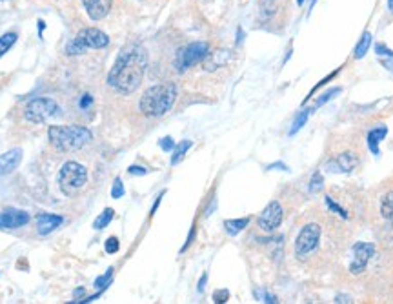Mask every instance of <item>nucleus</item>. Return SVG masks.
Instances as JSON below:
<instances>
[{
  "label": "nucleus",
  "mask_w": 393,
  "mask_h": 304,
  "mask_svg": "<svg viewBox=\"0 0 393 304\" xmlns=\"http://www.w3.org/2000/svg\"><path fill=\"white\" fill-rule=\"evenodd\" d=\"M113 217H115V212H113L111 208H106L104 212H102L101 215L95 219V222H93V228H95V230H104L106 226H108L109 222L113 220Z\"/></svg>",
  "instance_id": "6ab92c4d"
},
{
  "label": "nucleus",
  "mask_w": 393,
  "mask_h": 304,
  "mask_svg": "<svg viewBox=\"0 0 393 304\" xmlns=\"http://www.w3.org/2000/svg\"><path fill=\"white\" fill-rule=\"evenodd\" d=\"M162 195H164V193H161V195H159V199L155 200V204H153V208H151V215H153V213L156 212V208H159V204H161V199H162Z\"/></svg>",
  "instance_id": "e433bc0d"
},
{
  "label": "nucleus",
  "mask_w": 393,
  "mask_h": 304,
  "mask_svg": "<svg viewBox=\"0 0 393 304\" xmlns=\"http://www.w3.org/2000/svg\"><path fill=\"white\" fill-rule=\"evenodd\" d=\"M388 6H389V9H391V13H393V0H389Z\"/></svg>",
  "instance_id": "58836bf2"
},
{
  "label": "nucleus",
  "mask_w": 393,
  "mask_h": 304,
  "mask_svg": "<svg viewBox=\"0 0 393 304\" xmlns=\"http://www.w3.org/2000/svg\"><path fill=\"white\" fill-rule=\"evenodd\" d=\"M64 222L61 215H53V213H41L36 217V233L38 235H49L51 232H55L58 226Z\"/></svg>",
  "instance_id": "4468645a"
},
{
  "label": "nucleus",
  "mask_w": 393,
  "mask_h": 304,
  "mask_svg": "<svg viewBox=\"0 0 393 304\" xmlns=\"http://www.w3.org/2000/svg\"><path fill=\"white\" fill-rule=\"evenodd\" d=\"M84 9L91 20H102L109 13L113 0H82Z\"/></svg>",
  "instance_id": "ddd939ff"
},
{
  "label": "nucleus",
  "mask_w": 393,
  "mask_h": 304,
  "mask_svg": "<svg viewBox=\"0 0 393 304\" xmlns=\"http://www.w3.org/2000/svg\"><path fill=\"white\" fill-rule=\"evenodd\" d=\"M128 172L131 173V175H146V173H148V169L142 168V166H129Z\"/></svg>",
  "instance_id": "f704fd0d"
},
{
  "label": "nucleus",
  "mask_w": 393,
  "mask_h": 304,
  "mask_svg": "<svg viewBox=\"0 0 393 304\" xmlns=\"http://www.w3.org/2000/svg\"><path fill=\"white\" fill-rule=\"evenodd\" d=\"M106 252H108L109 255L119 252V239H116V237H109V239L106 240Z\"/></svg>",
  "instance_id": "c756f323"
},
{
  "label": "nucleus",
  "mask_w": 393,
  "mask_h": 304,
  "mask_svg": "<svg viewBox=\"0 0 393 304\" xmlns=\"http://www.w3.org/2000/svg\"><path fill=\"white\" fill-rule=\"evenodd\" d=\"M86 180H88V169L75 160L66 162L58 173V186L66 195H69L75 189H81L86 184Z\"/></svg>",
  "instance_id": "39448f33"
},
{
  "label": "nucleus",
  "mask_w": 393,
  "mask_h": 304,
  "mask_svg": "<svg viewBox=\"0 0 393 304\" xmlns=\"http://www.w3.org/2000/svg\"><path fill=\"white\" fill-rule=\"evenodd\" d=\"M373 253H375V246L373 244H369V242H357V244L353 246V255H355V259H353L351 266H349V272L355 273V275L364 272L369 259L373 257Z\"/></svg>",
  "instance_id": "9d476101"
},
{
  "label": "nucleus",
  "mask_w": 393,
  "mask_h": 304,
  "mask_svg": "<svg viewBox=\"0 0 393 304\" xmlns=\"http://www.w3.org/2000/svg\"><path fill=\"white\" fill-rule=\"evenodd\" d=\"M229 59V53L228 51H215V53H208V56H206V69H217L221 68L222 64H226Z\"/></svg>",
  "instance_id": "f3484780"
},
{
  "label": "nucleus",
  "mask_w": 393,
  "mask_h": 304,
  "mask_svg": "<svg viewBox=\"0 0 393 304\" xmlns=\"http://www.w3.org/2000/svg\"><path fill=\"white\" fill-rule=\"evenodd\" d=\"M377 53L379 55H386V56H393V51L391 49H388V48H384L382 44H379L377 46Z\"/></svg>",
  "instance_id": "c9c22d12"
},
{
  "label": "nucleus",
  "mask_w": 393,
  "mask_h": 304,
  "mask_svg": "<svg viewBox=\"0 0 393 304\" xmlns=\"http://www.w3.org/2000/svg\"><path fill=\"white\" fill-rule=\"evenodd\" d=\"M91 104H93V97L89 95V93H86V95H82L81 102H78V106H81V109H88V108H91Z\"/></svg>",
  "instance_id": "2f4dec72"
},
{
  "label": "nucleus",
  "mask_w": 393,
  "mask_h": 304,
  "mask_svg": "<svg viewBox=\"0 0 393 304\" xmlns=\"http://www.w3.org/2000/svg\"><path fill=\"white\" fill-rule=\"evenodd\" d=\"M109 44V36L99 28H84L76 33L75 39L66 46L68 55H81L88 48L91 49H102Z\"/></svg>",
  "instance_id": "20e7f679"
},
{
  "label": "nucleus",
  "mask_w": 393,
  "mask_h": 304,
  "mask_svg": "<svg viewBox=\"0 0 393 304\" xmlns=\"http://www.w3.org/2000/svg\"><path fill=\"white\" fill-rule=\"evenodd\" d=\"M111 275H113V268H109L108 272L104 273V275L99 277V279L95 280V286H96V288H106V286L109 284V279H111Z\"/></svg>",
  "instance_id": "bb28decb"
},
{
  "label": "nucleus",
  "mask_w": 393,
  "mask_h": 304,
  "mask_svg": "<svg viewBox=\"0 0 393 304\" xmlns=\"http://www.w3.org/2000/svg\"><path fill=\"white\" fill-rule=\"evenodd\" d=\"M339 93H341V88H333V89H329L328 93H324V95H322L321 99L317 100V108H319V106H322V104H326L328 100H331L333 97L339 95Z\"/></svg>",
  "instance_id": "cd10ccee"
},
{
  "label": "nucleus",
  "mask_w": 393,
  "mask_h": 304,
  "mask_svg": "<svg viewBox=\"0 0 393 304\" xmlns=\"http://www.w3.org/2000/svg\"><path fill=\"white\" fill-rule=\"evenodd\" d=\"M21 162H22V149L21 148H15V149H11V151L2 153V155H0V177L15 172Z\"/></svg>",
  "instance_id": "2eb2a0df"
},
{
  "label": "nucleus",
  "mask_w": 393,
  "mask_h": 304,
  "mask_svg": "<svg viewBox=\"0 0 393 304\" xmlns=\"http://www.w3.org/2000/svg\"><path fill=\"white\" fill-rule=\"evenodd\" d=\"M161 148L164 149V151H171V149L175 148V142H173L171 137H164V139L161 140Z\"/></svg>",
  "instance_id": "72a5a7b5"
},
{
  "label": "nucleus",
  "mask_w": 393,
  "mask_h": 304,
  "mask_svg": "<svg viewBox=\"0 0 393 304\" xmlns=\"http://www.w3.org/2000/svg\"><path fill=\"white\" fill-rule=\"evenodd\" d=\"M369 46H371V35H369V33H364L361 42H359L357 48H355V59H362V56L368 53Z\"/></svg>",
  "instance_id": "4be33fe9"
},
{
  "label": "nucleus",
  "mask_w": 393,
  "mask_h": 304,
  "mask_svg": "<svg viewBox=\"0 0 393 304\" xmlns=\"http://www.w3.org/2000/svg\"><path fill=\"white\" fill-rule=\"evenodd\" d=\"M206 280H208V275H202L201 282H199V292H204V284H206Z\"/></svg>",
  "instance_id": "4c0bfd02"
},
{
  "label": "nucleus",
  "mask_w": 393,
  "mask_h": 304,
  "mask_svg": "<svg viewBox=\"0 0 393 304\" xmlns=\"http://www.w3.org/2000/svg\"><path fill=\"white\" fill-rule=\"evenodd\" d=\"M48 137L53 148L62 153L76 151L93 139L91 131L84 126H51Z\"/></svg>",
  "instance_id": "7ed1b4c3"
},
{
  "label": "nucleus",
  "mask_w": 393,
  "mask_h": 304,
  "mask_svg": "<svg viewBox=\"0 0 393 304\" xmlns=\"http://www.w3.org/2000/svg\"><path fill=\"white\" fill-rule=\"evenodd\" d=\"M319 239H321V226L319 224H306L301 230L297 240H295V253L299 259H304L308 253L319 246Z\"/></svg>",
  "instance_id": "6e6552de"
},
{
  "label": "nucleus",
  "mask_w": 393,
  "mask_h": 304,
  "mask_svg": "<svg viewBox=\"0 0 393 304\" xmlns=\"http://www.w3.org/2000/svg\"><path fill=\"white\" fill-rule=\"evenodd\" d=\"M255 297H257L259 300H262V302H277V297L264 292V290H257V292H255Z\"/></svg>",
  "instance_id": "c85d7f7f"
},
{
  "label": "nucleus",
  "mask_w": 393,
  "mask_h": 304,
  "mask_svg": "<svg viewBox=\"0 0 393 304\" xmlns=\"http://www.w3.org/2000/svg\"><path fill=\"white\" fill-rule=\"evenodd\" d=\"M326 202H328V206H329V208H331L333 212H337L339 215L342 217V219H348V213H346L344 210L341 208V206H337V204H335V202H333V200L329 199V197H326Z\"/></svg>",
  "instance_id": "7c9ffc66"
},
{
  "label": "nucleus",
  "mask_w": 393,
  "mask_h": 304,
  "mask_svg": "<svg viewBox=\"0 0 393 304\" xmlns=\"http://www.w3.org/2000/svg\"><path fill=\"white\" fill-rule=\"evenodd\" d=\"M386 133H388V128H386V126H379V128L371 129V131L368 133V146H369V149H371L373 155H379V142L384 139Z\"/></svg>",
  "instance_id": "dca6fc26"
},
{
  "label": "nucleus",
  "mask_w": 393,
  "mask_h": 304,
  "mask_svg": "<svg viewBox=\"0 0 393 304\" xmlns=\"http://www.w3.org/2000/svg\"><path fill=\"white\" fill-rule=\"evenodd\" d=\"M248 224H249V219H248V217H244V219L226 220L224 228H226V232H228L229 235H237V233H241Z\"/></svg>",
  "instance_id": "a211bd4d"
},
{
  "label": "nucleus",
  "mask_w": 393,
  "mask_h": 304,
  "mask_svg": "<svg viewBox=\"0 0 393 304\" xmlns=\"http://www.w3.org/2000/svg\"><path fill=\"white\" fill-rule=\"evenodd\" d=\"M191 148V140H182V142H179L175 148V151H173V157H171V166L179 164L182 159H184L186 151Z\"/></svg>",
  "instance_id": "aec40b11"
},
{
  "label": "nucleus",
  "mask_w": 393,
  "mask_h": 304,
  "mask_svg": "<svg viewBox=\"0 0 393 304\" xmlns=\"http://www.w3.org/2000/svg\"><path fill=\"white\" fill-rule=\"evenodd\" d=\"M208 56V44L206 42H193V44L181 48L175 56V69L179 73H184L188 68L199 64Z\"/></svg>",
  "instance_id": "0eeeda50"
},
{
  "label": "nucleus",
  "mask_w": 393,
  "mask_h": 304,
  "mask_svg": "<svg viewBox=\"0 0 393 304\" xmlns=\"http://www.w3.org/2000/svg\"><path fill=\"white\" fill-rule=\"evenodd\" d=\"M311 115V109H304V111L301 113V115L297 117V120L293 122V126H291V129H289V135H295V133L299 131V129L302 128V126L306 124V120H308V117Z\"/></svg>",
  "instance_id": "b1692460"
},
{
  "label": "nucleus",
  "mask_w": 393,
  "mask_h": 304,
  "mask_svg": "<svg viewBox=\"0 0 393 304\" xmlns=\"http://www.w3.org/2000/svg\"><path fill=\"white\" fill-rule=\"evenodd\" d=\"M148 68V53L141 44H129L119 53L108 75V84L119 93L136 91Z\"/></svg>",
  "instance_id": "f257e3e1"
},
{
  "label": "nucleus",
  "mask_w": 393,
  "mask_h": 304,
  "mask_svg": "<svg viewBox=\"0 0 393 304\" xmlns=\"http://www.w3.org/2000/svg\"><path fill=\"white\" fill-rule=\"evenodd\" d=\"M281 222H282V206L279 204L277 200L269 202V204L262 210V213L259 215V219H257L259 228H261L262 232H266V233L277 230L279 226H281Z\"/></svg>",
  "instance_id": "1a4fd4ad"
},
{
  "label": "nucleus",
  "mask_w": 393,
  "mask_h": 304,
  "mask_svg": "<svg viewBox=\"0 0 393 304\" xmlns=\"http://www.w3.org/2000/svg\"><path fill=\"white\" fill-rule=\"evenodd\" d=\"M359 166V159L355 153H341V155H337L333 160H329L328 164H326V169H329V172H337V173H351L353 169L357 168Z\"/></svg>",
  "instance_id": "9b49d317"
},
{
  "label": "nucleus",
  "mask_w": 393,
  "mask_h": 304,
  "mask_svg": "<svg viewBox=\"0 0 393 304\" xmlns=\"http://www.w3.org/2000/svg\"><path fill=\"white\" fill-rule=\"evenodd\" d=\"M15 42H16V33H6V35L0 36V56L4 55V53H8Z\"/></svg>",
  "instance_id": "5701e85b"
},
{
  "label": "nucleus",
  "mask_w": 393,
  "mask_h": 304,
  "mask_svg": "<svg viewBox=\"0 0 393 304\" xmlns=\"http://www.w3.org/2000/svg\"><path fill=\"white\" fill-rule=\"evenodd\" d=\"M302 2H304V0H299V4H302Z\"/></svg>",
  "instance_id": "ea45409f"
},
{
  "label": "nucleus",
  "mask_w": 393,
  "mask_h": 304,
  "mask_svg": "<svg viewBox=\"0 0 393 304\" xmlns=\"http://www.w3.org/2000/svg\"><path fill=\"white\" fill-rule=\"evenodd\" d=\"M29 215L22 210H6L0 212V230H16L28 224Z\"/></svg>",
  "instance_id": "f8f14e48"
},
{
  "label": "nucleus",
  "mask_w": 393,
  "mask_h": 304,
  "mask_svg": "<svg viewBox=\"0 0 393 304\" xmlns=\"http://www.w3.org/2000/svg\"><path fill=\"white\" fill-rule=\"evenodd\" d=\"M381 213L386 220H389L393 224V192H389L388 195L382 199V204H381Z\"/></svg>",
  "instance_id": "412c9836"
},
{
  "label": "nucleus",
  "mask_w": 393,
  "mask_h": 304,
  "mask_svg": "<svg viewBox=\"0 0 393 304\" xmlns=\"http://www.w3.org/2000/svg\"><path fill=\"white\" fill-rule=\"evenodd\" d=\"M176 99V86L173 82L151 86L142 95L139 108L148 117H162L173 108Z\"/></svg>",
  "instance_id": "f03ea898"
},
{
  "label": "nucleus",
  "mask_w": 393,
  "mask_h": 304,
  "mask_svg": "<svg viewBox=\"0 0 393 304\" xmlns=\"http://www.w3.org/2000/svg\"><path fill=\"white\" fill-rule=\"evenodd\" d=\"M322 189V175L321 173H315L311 179V182H309V192L311 193H317Z\"/></svg>",
  "instance_id": "393cba45"
},
{
  "label": "nucleus",
  "mask_w": 393,
  "mask_h": 304,
  "mask_svg": "<svg viewBox=\"0 0 393 304\" xmlns=\"http://www.w3.org/2000/svg\"><path fill=\"white\" fill-rule=\"evenodd\" d=\"M122 195H124V184H122L121 179H115L113 188H111V197L113 199H121Z\"/></svg>",
  "instance_id": "a878e982"
},
{
  "label": "nucleus",
  "mask_w": 393,
  "mask_h": 304,
  "mask_svg": "<svg viewBox=\"0 0 393 304\" xmlns=\"http://www.w3.org/2000/svg\"><path fill=\"white\" fill-rule=\"evenodd\" d=\"M213 299H215V302H226V300L229 299V292L228 290H221V292H215V295H213Z\"/></svg>",
  "instance_id": "473e14b6"
},
{
  "label": "nucleus",
  "mask_w": 393,
  "mask_h": 304,
  "mask_svg": "<svg viewBox=\"0 0 393 304\" xmlns=\"http://www.w3.org/2000/svg\"><path fill=\"white\" fill-rule=\"evenodd\" d=\"M61 113V108L53 99H33L24 109V117L29 122L42 124Z\"/></svg>",
  "instance_id": "423d86ee"
}]
</instances>
